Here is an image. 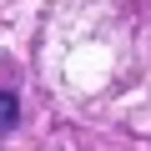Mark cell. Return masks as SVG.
<instances>
[{"instance_id":"cell-1","label":"cell","mask_w":151,"mask_h":151,"mask_svg":"<svg viewBox=\"0 0 151 151\" xmlns=\"http://www.w3.org/2000/svg\"><path fill=\"white\" fill-rule=\"evenodd\" d=\"M20 121V101H15V91H0V131H10Z\"/></svg>"}]
</instances>
